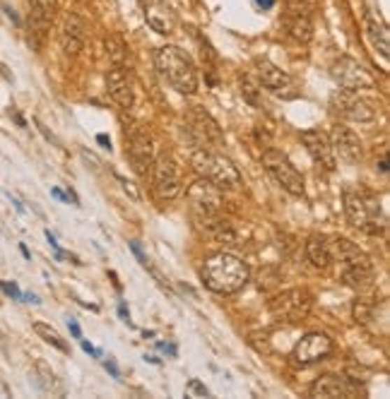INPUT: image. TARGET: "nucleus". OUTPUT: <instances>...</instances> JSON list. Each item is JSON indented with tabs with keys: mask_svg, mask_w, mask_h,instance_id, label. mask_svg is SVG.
Here are the masks:
<instances>
[{
	"mask_svg": "<svg viewBox=\"0 0 390 399\" xmlns=\"http://www.w3.org/2000/svg\"><path fill=\"white\" fill-rule=\"evenodd\" d=\"M333 255L338 257L340 262V272H342V279L349 284L352 289L366 291L371 289L373 284V265L371 257L366 255L356 243H352L349 239H335V248Z\"/></svg>",
	"mask_w": 390,
	"mask_h": 399,
	"instance_id": "nucleus-5",
	"label": "nucleus"
},
{
	"mask_svg": "<svg viewBox=\"0 0 390 399\" xmlns=\"http://www.w3.org/2000/svg\"><path fill=\"white\" fill-rule=\"evenodd\" d=\"M85 31L87 27L82 20L78 17V15H65L63 20V27H61V34H58V41H61V48L65 56L75 58L80 51H82L85 46Z\"/></svg>",
	"mask_w": 390,
	"mask_h": 399,
	"instance_id": "nucleus-20",
	"label": "nucleus"
},
{
	"mask_svg": "<svg viewBox=\"0 0 390 399\" xmlns=\"http://www.w3.org/2000/svg\"><path fill=\"white\" fill-rule=\"evenodd\" d=\"M191 133L195 135V142L198 144H224V135H222L219 126L210 113L200 111V109H193L191 113V123H188Z\"/></svg>",
	"mask_w": 390,
	"mask_h": 399,
	"instance_id": "nucleus-19",
	"label": "nucleus"
},
{
	"mask_svg": "<svg viewBox=\"0 0 390 399\" xmlns=\"http://www.w3.org/2000/svg\"><path fill=\"white\" fill-rule=\"evenodd\" d=\"M118 315L123 317V322H128V325H133V322H130V313H128V308H126V303H121V306H118Z\"/></svg>",
	"mask_w": 390,
	"mask_h": 399,
	"instance_id": "nucleus-36",
	"label": "nucleus"
},
{
	"mask_svg": "<svg viewBox=\"0 0 390 399\" xmlns=\"http://www.w3.org/2000/svg\"><path fill=\"white\" fill-rule=\"evenodd\" d=\"M104 368L108 370V373H111L113 377H121V370H118V366H116V361L111 359V356H108V359L104 361Z\"/></svg>",
	"mask_w": 390,
	"mask_h": 399,
	"instance_id": "nucleus-33",
	"label": "nucleus"
},
{
	"mask_svg": "<svg viewBox=\"0 0 390 399\" xmlns=\"http://www.w3.org/2000/svg\"><path fill=\"white\" fill-rule=\"evenodd\" d=\"M58 15V0H29V15H27V36L29 44L39 51L48 36L53 20Z\"/></svg>",
	"mask_w": 390,
	"mask_h": 399,
	"instance_id": "nucleus-8",
	"label": "nucleus"
},
{
	"mask_svg": "<svg viewBox=\"0 0 390 399\" xmlns=\"http://www.w3.org/2000/svg\"><path fill=\"white\" fill-rule=\"evenodd\" d=\"M116 181H118V183H121V186H123V190H126V193H128V195H130V197H133V200H140V190H138V188H135V186H133V183H130V181H128V178H126V176L116 174Z\"/></svg>",
	"mask_w": 390,
	"mask_h": 399,
	"instance_id": "nucleus-30",
	"label": "nucleus"
},
{
	"mask_svg": "<svg viewBox=\"0 0 390 399\" xmlns=\"http://www.w3.org/2000/svg\"><path fill=\"white\" fill-rule=\"evenodd\" d=\"M287 31H289L291 39L301 41V44H308L313 36V24L311 17L306 13L296 8H289V15H287Z\"/></svg>",
	"mask_w": 390,
	"mask_h": 399,
	"instance_id": "nucleus-24",
	"label": "nucleus"
},
{
	"mask_svg": "<svg viewBox=\"0 0 390 399\" xmlns=\"http://www.w3.org/2000/svg\"><path fill=\"white\" fill-rule=\"evenodd\" d=\"M258 91H260V89H258L256 84H253L248 77H243V80H241V94H243V99H246L251 106H260Z\"/></svg>",
	"mask_w": 390,
	"mask_h": 399,
	"instance_id": "nucleus-28",
	"label": "nucleus"
},
{
	"mask_svg": "<svg viewBox=\"0 0 390 399\" xmlns=\"http://www.w3.org/2000/svg\"><path fill=\"white\" fill-rule=\"evenodd\" d=\"M0 289H3V294H8L10 299H15V301L22 299V291L17 289V284L15 282H0Z\"/></svg>",
	"mask_w": 390,
	"mask_h": 399,
	"instance_id": "nucleus-31",
	"label": "nucleus"
},
{
	"mask_svg": "<svg viewBox=\"0 0 390 399\" xmlns=\"http://www.w3.org/2000/svg\"><path fill=\"white\" fill-rule=\"evenodd\" d=\"M145 361H150V363H159V359H157V356H145Z\"/></svg>",
	"mask_w": 390,
	"mask_h": 399,
	"instance_id": "nucleus-44",
	"label": "nucleus"
},
{
	"mask_svg": "<svg viewBox=\"0 0 390 399\" xmlns=\"http://www.w3.org/2000/svg\"><path fill=\"white\" fill-rule=\"evenodd\" d=\"M345 212L352 226L364 231L368 236H378L386 229L381 200L366 190H347L345 193Z\"/></svg>",
	"mask_w": 390,
	"mask_h": 399,
	"instance_id": "nucleus-4",
	"label": "nucleus"
},
{
	"mask_svg": "<svg viewBox=\"0 0 390 399\" xmlns=\"http://www.w3.org/2000/svg\"><path fill=\"white\" fill-rule=\"evenodd\" d=\"M13 118H15V123H17V126H20V128H27V121H24V118H22V116H20V113H17V111H13Z\"/></svg>",
	"mask_w": 390,
	"mask_h": 399,
	"instance_id": "nucleus-41",
	"label": "nucleus"
},
{
	"mask_svg": "<svg viewBox=\"0 0 390 399\" xmlns=\"http://www.w3.org/2000/svg\"><path fill=\"white\" fill-rule=\"evenodd\" d=\"M330 354H333V339L323 332H311L294 347L291 359H294L299 366H311V363H318V361L328 359Z\"/></svg>",
	"mask_w": 390,
	"mask_h": 399,
	"instance_id": "nucleus-13",
	"label": "nucleus"
},
{
	"mask_svg": "<svg viewBox=\"0 0 390 399\" xmlns=\"http://www.w3.org/2000/svg\"><path fill=\"white\" fill-rule=\"evenodd\" d=\"M34 332L39 334V337L43 339L46 344H51V347H56L58 352H63V354H70V347H68V342L58 334L56 330H53L51 325H46V322H34Z\"/></svg>",
	"mask_w": 390,
	"mask_h": 399,
	"instance_id": "nucleus-26",
	"label": "nucleus"
},
{
	"mask_svg": "<svg viewBox=\"0 0 390 399\" xmlns=\"http://www.w3.org/2000/svg\"><path fill=\"white\" fill-rule=\"evenodd\" d=\"M308 395L316 399H335V397H354L356 395V385H352L347 377L340 375H323L318 377L316 382L311 385Z\"/></svg>",
	"mask_w": 390,
	"mask_h": 399,
	"instance_id": "nucleus-21",
	"label": "nucleus"
},
{
	"mask_svg": "<svg viewBox=\"0 0 390 399\" xmlns=\"http://www.w3.org/2000/svg\"><path fill=\"white\" fill-rule=\"evenodd\" d=\"M96 142H99L104 149H111V140H108L106 135H96Z\"/></svg>",
	"mask_w": 390,
	"mask_h": 399,
	"instance_id": "nucleus-37",
	"label": "nucleus"
},
{
	"mask_svg": "<svg viewBox=\"0 0 390 399\" xmlns=\"http://www.w3.org/2000/svg\"><path fill=\"white\" fill-rule=\"evenodd\" d=\"M188 202H191L193 214L198 217V222L208 224L212 219L222 217L224 212V195H222V188H217L215 183L205 181H195L191 188H188Z\"/></svg>",
	"mask_w": 390,
	"mask_h": 399,
	"instance_id": "nucleus-6",
	"label": "nucleus"
},
{
	"mask_svg": "<svg viewBox=\"0 0 390 399\" xmlns=\"http://www.w3.org/2000/svg\"><path fill=\"white\" fill-rule=\"evenodd\" d=\"M256 3L260 5L263 10H270V8H275V0H256Z\"/></svg>",
	"mask_w": 390,
	"mask_h": 399,
	"instance_id": "nucleus-39",
	"label": "nucleus"
},
{
	"mask_svg": "<svg viewBox=\"0 0 390 399\" xmlns=\"http://www.w3.org/2000/svg\"><path fill=\"white\" fill-rule=\"evenodd\" d=\"M256 68H258V80H260V84H263L265 89L275 91V94L291 96L289 89L294 87V82H291V77L284 73V70L277 68L275 63H270V61H258Z\"/></svg>",
	"mask_w": 390,
	"mask_h": 399,
	"instance_id": "nucleus-23",
	"label": "nucleus"
},
{
	"mask_svg": "<svg viewBox=\"0 0 390 399\" xmlns=\"http://www.w3.org/2000/svg\"><path fill=\"white\" fill-rule=\"evenodd\" d=\"M203 282L205 287L215 294L222 296H231L236 291H241L248 284V265L241 260V257L231 255V253H217V255H210L203 265Z\"/></svg>",
	"mask_w": 390,
	"mask_h": 399,
	"instance_id": "nucleus-1",
	"label": "nucleus"
},
{
	"mask_svg": "<svg viewBox=\"0 0 390 399\" xmlns=\"http://www.w3.org/2000/svg\"><path fill=\"white\" fill-rule=\"evenodd\" d=\"M308 3H316V0H308Z\"/></svg>",
	"mask_w": 390,
	"mask_h": 399,
	"instance_id": "nucleus-45",
	"label": "nucleus"
},
{
	"mask_svg": "<svg viewBox=\"0 0 390 399\" xmlns=\"http://www.w3.org/2000/svg\"><path fill=\"white\" fill-rule=\"evenodd\" d=\"M313 308V296L306 289H289L282 291L270 301V313L277 317L280 322H301L308 317V313Z\"/></svg>",
	"mask_w": 390,
	"mask_h": 399,
	"instance_id": "nucleus-7",
	"label": "nucleus"
},
{
	"mask_svg": "<svg viewBox=\"0 0 390 399\" xmlns=\"http://www.w3.org/2000/svg\"><path fill=\"white\" fill-rule=\"evenodd\" d=\"M381 171H383V174L388 171V156H383V159H381Z\"/></svg>",
	"mask_w": 390,
	"mask_h": 399,
	"instance_id": "nucleus-42",
	"label": "nucleus"
},
{
	"mask_svg": "<svg viewBox=\"0 0 390 399\" xmlns=\"http://www.w3.org/2000/svg\"><path fill=\"white\" fill-rule=\"evenodd\" d=\"M130 164H133L135 174L138 176H147L152 171V161H154V144L152 137L143 130H135L128 140V149H126Z\"/></svg>",
	"mask_w": 390,
	"mask_h": 399,
	"instance_id": "nucleus-14",
	"label": "nucleus"
},
{
	"mask_svg": "<svg viewBox=\"0 0 390 399\" xmlns=\"http://www.w3.org/2000/svg\"><path fill=\"white\" fill-rule=\"evenodd\" d=\"M333 106L347 121L354 123H371L378 116V104L368 96H359V91L340 89V94L333 96Z\"/></svg>",
	"mask_w": 390,
	"mask_h": 399,
	"instance_id": "nucleus-10",
	"label": "nucleus"
},
{
	"mask_svg": "<svg viewBox=\"0 0 390 399\" xmlns=\"http://www.w3.org/2000/svg\"><path fill=\"white\" fill-rule=\"evenodd\" d=\"M154 66L161 77L169 82L178 94L191 96L198 91V70H195L191 56L178 46H161L154 56Z\"/></svg>",
	"mask_w": 390,
	"mask_h": 399,
	"instance_id": "nucleus-2",
	"label": "nucleus"
},
{
	"mask_svg": "<svg viewBox=\"0 0 390 399\" xmlns=\"http://www.w3.org/2000/svg\"><path fill=\"white\" fill-rule=\"evenodd\" d=\"M330 75H333V80L340 84V87L349 89V91L373 89V84H376V80L371 77V73H368L359 61H354V58H349V56L338 58V61L333 63V68H330Z\"/></svg>",
	"mask_w": 390,
	"mask_h": 399,
	"instance_id": "nucleus-12",
	"label": "nucleus"
},
{
	"mask_svg": "<svg viewBox=\"0 0 390 399\" xmlns=\"http://www.w3.org/2000/svg\"><path fill=\"white\" fill-rule=\"evenodd\" d=\"M106 48H108V56H111L113 66H123V61H126V46H123V41L116 39V36H111V39H106Z\"/></svg>",
	"mask_w": 390,
	"mask_h": 399,
	"instance_id": "nucleus-27",
	"label": "nucleus"
},
{
	"mask_svg": "<svg viewBox=\"0 0 390 399\" xmlns=\"http://www.w3.org/2000/svg\"><path fill=\"white\" fill-rule=\"evenodd\" d=\"M80 344H82V349H85V352L89 354V356H94V359H99V356H101V352H99V349H94V347H92L89 342H85V339H80Z\"/></svg>",
	"mask_w": 390,
	"mask_h": 399,
	"instance_id": "nucleus-34",
	"label": "nucleus"
},
{
	"mask_svg": "<svg viewBox=\"0 0 390 399\" xmlns=\"http://www.w3.org/2000/svg\"><path fill=\"white\" fill-rule=\"evenodd\" d=\"M106 87H108L111 99L116 101L121 109H126V111L133 109L135 94H133V84H130L126 66H113L111 70H108V73H106Z\"/></svg>",
	"mask_w": 390,
	"mask_h": 399,
	"instance_id": "nucleus-18",
	"label": "nucleus"
},
{
	"mask_svg": "<svg viewBox=\"0 0 390 399\" xmlns=\"http://www.w3.org/2000/svg\"><path fill=\"white\" fill-rule=\"evenodd\" d=\"M22 299H24L27 303H39V296H34V294H22Z\"/></svg>",
	"mask_w": 390,
	"mask_h": 399,
	"instance_id": "nucleus-40",
	"label": "nucleus"
},
{
	"mask_svg": "<svg viewBox=\"0 0 390 399\" xmlns=\"http://www.w3.org/2000/svg\"><path fill=\"white\" fill-rule=\"evenodd\" d=\"M68 327H70V334H73L75 339H82V330H80V325L75 320H68Z\"/></svg>",
	"mask_w": 390,
	"mask_h": 399,
	"instance_id": "nucleus-35",
	"label": "nucleus"
},
{
	"mask_svg": "<svg viewBox=\"0 0 390 399\" xmlns=\"http://www.w3.org/2000/svg\"><path fill=\"white\" fill-rule=\"evenodd\" d=\"M306 255H308V260H311V265L318 269H328L330 262H333V250H330V246L325 243L323 236H311V239H308Z\"/></svg>",
	"mask_w": 390,
	"mask_h": 399,
	"instance_id": "nucleus-25",
	"label": "nucleus"
},
{
	"mask_svg": "<svg viewBox=\"0 0 390 399\" xmlns=\"http://www.w3.org/2000/svg\"><path fill=\"white\" fill-rule=\"evenodd\" d=\"M186 395L188 397H210V390L198 380V377H193V380H188V385H186Z\"/></svg>",
	"mask_w": 390,
	"mask_h": 399,
	"instance_id": "nucleus-29",
	"label": "nucleus"
},
{
	"mask_svg": "<svg viewBox=\"0 0 390 399\" xmlns=\"http://www.w3.org/2000/svg\"><path fill=\"white\" fill-rule=\"evenodd\" d=\"M20 250H22V255H24V257H27V260H29V250H27V246H24V243H22V246H20Z\"/></svg>",
	"mask_w": 390,
	"mask_h": 399,
	"instance_id": "nucleus-43",
	"label": "nucleus"
},
{
	"mask_svg": "<svg viewBox=\"0 0 390 399\" xmlns=\"http://www.w3.org/2000/svg\"><path fill=\"white\" fill-rule=\"evenodd\" d=\"M191 164L195 169V174L205 181L215 183L217 188L222 190H236L241 188L243 178H241V171L236 169V164L224 154H217L212 149L208 147H200L195 149L193 156H191Z\"/></svg>",
	"mask_w": 390,
	"mask_h": 399,
	"instance_id": "nucleus-3",
	"label": "nucleus"
},
{
	"mask_svg": "<svg viewBox=\"0 0 390 399\" xmlns=\"http://www.w3.org/2000/svg\"><path fill=\"white\" fill-rule=\"evenodd\" d=\"M152 183H154V193L161 200H173L181 195V174H178L176 161L169 154H159L152 161Z\"/></svg>",
	"mask_w": 390,
	"mask_h": 399,
	"instance_id": "nucleus-11",
	"label": "nucleus"
},
{
	"mask_svg": "<svg viewBox=\"0 0 390 399\" xmlns=\"http://www.w3.org/2000/svg\"><path fill=\"white\" fill-rule=\"evenodd\" d=\"M364 31L368 44L376 48L383 58L390 56V34H388V24L376 10H366L364 13Z\"/></svg>",
	"mask_w": 390,
	"mask_h": 399,
	"instance_id": "nucleus-22",
	"label": "nucleus"
},
{
	"mask_svg": "<svg viewBox=\"0 0 390 399\" xmlns=\"http://www.w3.org/2000/svg\"><path fill=\"white\" fill-rule=\"evenodd\" d=\"M263 164L287 193H291V195L296 197H301L303 193H306V188H303V176L280 149H268V152L263 154Z\"/></svg>",
	"mask_w": 390,
	"mask_h": 399,
	"instance_id": "nucleus-9",
	"label": "nucleus"
},
{
	"mask_svg": "<svg viewBox=\"0 0 390 399\" xmlns=\"http://www.w3.org/2000/svg\"><path fill=\"white\" fill-rule=\"evenodd\" d=\"M145 20L157 34H173L176 29V13L166 0H143Z\"/></svg>",
	"mask_w": 390,
	"mask_h": 399,
	"instance_id": "nucleus-17",
	"label": "nucleus"
},
{
	"mask_svg": "<svg viewBox=\"0 0 390 399\" xmlns=\"http://www.w3.org/2000/svg\"><path fill=\"white\" fill-rule=\"evenodd\" d=\"M301 140H303V144H306L311 159L316 161L318 166H323L325 171L338 169V154H335L328 135L321 133V130H303Z\"/></svg>",
	"mask_w": 390,
	"mask_h": 399,
	"instance_id": "nucleus-15",
	"label": "nucleus"
},
{
	"mask_svg": "<svg viewBox=\"0 0 390 399\" xmlns=\"http://www.w3.org/2000/svg\"><path fill=\"white\" fill-rule=\"evenodd\" d=\"M128 246H130V250H133V255L138 257L140 265H143V267H150V262H147V257H145V253H143V248H140V243H135V241H133V243H128Z\"/></svg>",
	"mask_w": 390,
	"mask_h": 399,
	"instance_id": "nucleus-32",
	"label": "nucleus"
},
{
	"mask_svg": "<svg viewBox=\"0 0 390 399\" xmlns=\"http://www.w3.org/2000/svg\"><path fill=\"white\" fill-rule=\"evenodd\" d=\"M51 195L56 197V200H61V202H70V200H68V195H65L63 190H58V188H53V190H51Z\"/></svg>",
	"mask_w": 390,
	"mask_h": 399,
	"instance_id": "nucleus-38",
	"label": "nucleus"
},
{
	"mask_svg": "<svg viewBox=\"0 0 390 399\" xmlns=\"http://www.w3.org/2000/svg\"><path fill=\"white\" fill-rule=\"evenodd\" d=\"M330 144H333L335 154H340V159L349 161V164H359L361 161V140L359 135H356L352 128L342 126V123H338V126L333 128V135H330Z\"/></svg>",
	"mask_w": 390,
	"mask_h": 399,
	"instance_id": "nucleus-16",
	"label": "nucleus"
}]
</instances>
